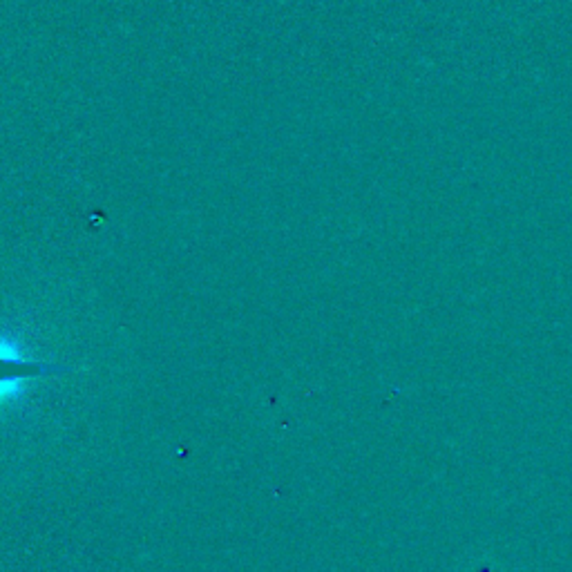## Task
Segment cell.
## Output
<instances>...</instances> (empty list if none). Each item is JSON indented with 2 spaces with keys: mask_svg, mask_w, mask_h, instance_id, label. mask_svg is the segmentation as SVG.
Returning <instances> with one entry per match:
<instances>
[{
  "mask_svg": "<svg viewBox=\"0 0 572 572\" xmlns=\"http://www.w3.org/2000/svg\"><path fill=\"white\" fill-rule=\"evenodd\" d=\"M85 371L83 367L61 365V362L32 358L16 340L0 333V409L12 400H21L30 392V383L38 380Z\"/></svg>",
  "mask_w": 572,
  "mask_h": 572,
  "instance_id": "cell-1",
  "label": "cell"
}]
</instances>
